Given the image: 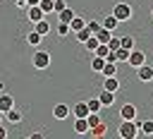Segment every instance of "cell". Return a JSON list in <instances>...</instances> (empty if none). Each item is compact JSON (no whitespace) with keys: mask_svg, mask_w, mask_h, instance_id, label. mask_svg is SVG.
Returning a JSON list of instances; mask_svg holds the SVG:
<instances>
[{"mask_svg":"<svg viewBox=\"0 0 153 139\" xmlns=\"http://www.w3.org/2000/svg\"><path fill=\"white\" fill-rule=\"evenodd\" d=\"M103 67H105V58H100V55H93V58H91V70L100 74V70H103Z\"/></svg>","mask_w":153,"mask_h":139,"instance_id":"d6986e66","label":"cell"},{"mask_svg":"<svg viewBox=\"0 0 153 139\" xmlns=\"http://www.w3.org/2000/svg\"><path fill=\"white\" fill-rule=\"evenodd\" d=\"M26 12H29V19L36 24V22H41V19H45V12L38 7V5H33V7H26Z\"/></svg>","mask_w":153,"mask_h":139,"instance_id":"8fae6325","label":"cell"},{"mask_svg":"<svg viewBox=\"0 0 153 139\" xmlns=\"http://www.w3.org/2000/svg\"><path fill=\"white\" fill-rule=\"evenodd\" d=\"M0 139H7V129H5L2 125H0Z\"/></svg>","mask_w":153,"mask_h":139,"instance_id":"8d00e7d4","label":"cell"},{"mask_svg":"<svg viewBox=\"0 0 153 139\" xmlns=\"http://www.w3.org/2000/svg\"><path fill=\"white\" fill-rule=\"evenodd\" d=\"M108 48H110V50H112V53H115V50H117V48H120V38H117V36H115V34H112V38H110V41H108Z\"/></svg>","mask_w":153,"mask_h":139,"instance_id":"d6a6232c","label":"cell"},{"mask_svg":"<svg viewBox=\"0 0 153 139\" xmlns=\"http://www.w3.org/2000/svg\"><path fill=\"white\" fill-rule=\"evenodd\" d=\"M38 2H41V0H26V5H29V7H33V5H38Z\"/></svg>","mask_w":153,"mask_h":139,"instance_id":"74e56055","label":"cell"},{"mask_svg":"<svg viewBox=\"0 0 153 139\" xmlns=\"http://www.w3.org/2000/svg\"><path fill=\"white\" fill-rule=\"evenodd\" d=\"M120 115H122V120H136V105L134 103H124L120 108Z\"/></svg>","mask_w":153,"mask_h":139,"instance_id":"8992f818","label":"cell"},{"mask_svg":"<svg viewBox=\"0 0 153 139\" xmlns=\"http://www.w3.org/2000/svg\"><path fill=\"white\" fill-rule=\"evenodd\" d=\"M127 65H129V67H134V70H139L141 65H146V53H141V50H136V48H134V50L129 53Z\"/></svg>","mask_w":153,"mask_h":139,"instance_id":"277c9868","label":"cell"},{"mask_svg":"<svg viewBox=\"0 0 153 139\" xmlns=\"http://www.w3.org/2000/svg\"><path fill=\"white\" fill-rule=\"evenodd\" d=\"M86 26H88V31H91V34H96V31L100 29V22H96V19H93V22H86Z\"/></svg>","mask_w":153,"mask_h":139,"instance_id":"e575fe53","label":"cell"},{"mask_svg":"<svg viewBox=\"0 0 153 139\" xmlns=\"http://www.w3.org/2000/svg\"><path fill=\"white\" fill-rule=\"evenodd\" d=\"M115 96H117V93H112V91H105V89H103V91L98 93V101H100V105H103V108H110V105L115 103Z\"/></svg>","mask_w":153,"mask_h":139,"instance_id":"9c48e42d","label":"cell"},{"mask_svg":"<svg viewBox=\"0 0 153 139\" xmlns=\"http://www.w3.org/2000/svg\"><path fill=\"white\" fill-rule=\"evenodd\" d=\"M141 132H139V122L136 120H122L120 125V139H136Z\"/></svg>","mask_w":153,"mask_h":139,"instance_id":"6da1fadb","label":"cell"},{"mask_svg":"<svg viewBox=\"0 0 153 139\" xmlns=\"http://www.w3.org/2000/svg\"><path fill=\"white\" fill-rule=\"evenodd\" d=\"M69 113H72V108L65 105V103H57V105L53 108V117H55V120H65V117H69Z\"/></svg>","mask_w":153,"mask_h":139,"instance_id":"5b68a950","label":"cell"},{"mask_svg":"<svg viewBox=\"0 0 153 139\" xmlns=\"http://www.w3.org/2000/svg\"><path fill=\"white\" fill-rule=\"evenodd\" d=\"M86 122H88V127H96V125H100L103 120H100L98 113H88V115H86Z\"/></svg>","mask_w":153,"mask_h":139,"instance_id":"f546056e","label":"cell"},{"mask_svg":"<svg viewBox=\"0 0 153 139\" xmlns=\"http://www.w3.org/2000/svg\"><path fill=\"white\" fill-rule=\"evenodd\" d=\"M31 62H33L36 70H48V67H50V53H45V50H36L33 58H31Z\"/></svg>","mask_w":153,"mask_h":139,"instance_id":"7a4b0ae2","label":"cell"},{"mask_svg":"<svg viewBox=\"0 0 153 139\" xmlns=\"http://www.w3.org/2000/svg\"><path fill=\"white\" fill-rule=\"evenodd\" d=\"M139 132H141L143 137H153V120H143V122H139Z\"/></svg>","mask_w":153,"mask_h":139,"instance_id":"e0dca14e","label":"cell"},{"mask_svg":"<svg viewBox=\"0 0 153 139\" xmlns=\"http://www.w3.org/2000/svg\"><path fill=\"white\" fill-rule=\"evenodd\" d=\"M74 36H76V41H79V43H86V41H88V36H93V34L88 31V26H84V29H79Z\"/></svg>","mask_w":153,"mask_h":139,"instance_id":"d4e9b609","label":"cell"},{"mask_svg":"<svg viewBox=\"0 0 153 139\" xmlns=\"http://www.w3.org/2000/svg\"><path fill=\"white\" fill-rule=\"evenodd\" d=\"M103 77H117V62H105V67L100 70Z\"/></svg>","mask_w":153,"mask_h":139,"instance_id":"ffe728a7","label":"cell"},{"mask_svg":"<svg viewBox=\"0 0 153 139\" xmlns=\"http://www.w3.org/2000/svg\"><path fill=\"white\" fill-rule=\"evenodd\" d=\"M103 89L117 93V91H120V79H117V77H103Z\"/></svg>","mask_w":153,"mask_h":139,"instance_id":"ba28073f","label":"cell"},{"mask_svg":"<svg viewBox=\"0 0 153 139\" xmlns=\"http://www.w3.org/2000/svg\"><path fill=\"white\" fill-rule=\"evenodd\" d=\"M88 122H86V117H74V132L76 134H88Z\"/></svg>","mask_w":153,"mask_h":139,"instance_id":"7c38bea8","label":"cell"},{"mask_svg":"<svg viewBox=\"0 0 153 139\" xmlns=\"http://www.w3.org/2000/svg\"><path fill=\"white\" fill-rule=\"evenodd\" d=\"M117 24H120V22H117V17H115V14H110V17H105V19L100 22V26H103V29H108V31H115V29H117Z\"/></svg>","mask_w":153,"mask_h":139,"instance_id":"5bb4252c","label":"cell"},{"mask_svg":"<svg viewBox=\"0 0 153 139\" xmlns=\"http://www.w3.org/2000/svg\"><path fill=\"white\" fill-rule=\"evenodd\" d=\"M67 5H65V0H53V12H62Z\"/></svg>","mask_w":153,"mask_h":139,"instance_id":"836d02e7","label":"cell"},{"mask_svg":"<svg viewBox=\"0 0 153 139\" xmlns=\"http://www.w3.org/2000/svg\"><path fill=\"white\" fill-rule=\"evenodd\" d=\"M84 48H86L88 53H93V50L98 48V38H96V34H93V36H88V41L84 43Z\"/></svg>","mask_w":153,"mask_h":139,"instance_id":"f1b7e54d","label":"cell"},{"mask_svg":"<svg viewBox=\"0 0 153 139\" xmlns=\"http://www.w3.org/2000/svg\"><path fill=\"white\" fill-rule=\"evenodd\" d=\"M105 132H108L105 122H100V125H96V127H91V129H88V134H91V137H96V139H103V137H105Z\"/></svg>","mask_w":153,"mask_h":139,"instance_id":"2e32d148","label":"cell"},{"mask_svg":"<svg viewBox=\"0 0 153 139\" xmlns=\"http://www.w3.org/2000/svg\"><path fill=\"white\" fill-rule=\"evenodd\" d=\"M10 108H14V98H12V93H0V113L5 115Z\"/></svg>","mask_w":153,"mask_h":139,"instance_id":"30bf717a","label":"cell"},{"mask_svg":"<svg viewBox=\"0 0 153 139\" xmlns=\"http://www.w3.org/2000/svg\"><path fill=\"white\" fill-rule=\"evenodd\" d=\"M57 34H60V36H67V34H69V24L57 22Z\"/></svg>","mask_w":153,"mask_h":139,"instance_id":"1f68e13d","label":"cell"},{"mask_svg":"<svg viewBox=\"0 0 153 139\" xmlns=\"http://www.w3.org/2000/svg\"><path fill=\"white\" fill-rule=\"evenodd\" d=\"M5 117H7L12 125H19V122H22V113H19L17 108H10V110L5 113Z\"/></svg>","mask_w":153,"mask_h":139,"instance_id":"44dd1931","label":"cell"},{"mask_svg":"<svg viewBox=\"0 0 153 139\" xmlns=\"http://www.w3.org/2000/svg\"><path fill=\"white\" fill-rule=\"evenodd\" d=\"M41 41H43V36H41L38 31H31V34L26 36V43H29V46H33V48H36V46H41Z\"/></svg>","mask_w":153,"mask_h":139,"instance_id":"603a6c76","label":"cell"},{"mask_svg":"<svg viewBox=\"0 0 153 139\" xmlns=\"http://www.w3.org/2000/svg\"><path fill=\"white\" fill-rule=\"evenodd\" d=\"M26 139H43V134H41V132H33V134H29Z\"/></svg>","mask_w":153,"mask_h":139,"instance_id":"d590c367","label":"cell"},{"mask_svg":"<svg viewBox=\"0 0 153 139\" xmlns=\"http://www.w3.org/2000/svg\"><path fill=\"white\" fill-rule=\"evenodd\" d=\"M134 36H122L120 38V48H127V50H134Z\"/></svg>","mask_w":153,"mask_h":139,"instance_id":"484cf974","label":"cell"},{"mask_svg":"<svg viewBox=\"0 0 153 139\" xmlns=\"http://www.w3.org/2000/svg\"><path fill=\"white\" fill-rule=\"evenodd\" d=\"M151 17H153V10H151Z\"/></svg>","mask_w":153,"mask_h":139,"instance_id":"ab89813d","label":"cell"},{"mask_svg":"<svg viewBox=\"0 0 153 139\" xmlns=\"http://www.w3.org/2000/svg\"><path fill=\"white\" fill-rule=\"evenodd\" d=\"M129 53H131V50H127V48H117V50H115L117 62H127V60H129Z\"/></svg>","mask_w":153,"mask_h":139,"instance_id":"83f0119b","label":"cell"},{"mask_svg":"<svg viewBox=\"0 0 153 139\" xmlns=\"http://www.w3.org/2000/svg\"><path fill=\"white\" fill-rule=\"evenodd\" d=\"M72 113H74V117H86V115H88V105H86V101L76 103V105L72 108Z\"/></svg>","mask_w":153,"mask_h":139,"instance_id":"9a60e30c","label":"cell"},{"mask_svg":"<svg viewBox=\"0 0 153 139\" xmlns=\"http://www.w3.org/2000/svg\"><path fill=\"white\" fill-rule=\"evenodd\" d=\"M84 26H86V22H84L81 17H74V19L69 22V31H74V34H76L79 29H84Z\"/></svg>","mask_w":153,"mask_h":139,"instance_id":"cb8c5ba5","label":"cell"},{"mask_svg":"<svg viewBox=\"0 0 153 139\" xmlns=\"http://www.w3.org/2000/svg\"><path fill=\"white\" fill-rule=\"evenodd\" d=\"M74 17H76V14H74V10H69V7H65L62 12H57V22H65V24H69Z\"/></svg>","mask_w":153,"mask_h":139,"instance_id":"4fadbf2b","label":"cell"},{"mask_svg":"<svg viewBox=\"0 0 153 139\" xmlns=\"http://www.w3.org/2000/svg\"><path fill=\"white\" fill-rule=\"evenodd\" d=\"M112 14L117 17V22H129V19H131V7H129L127 2H117V5L112 7Z\"/></svg>","mask_w":153,"mask_h":139,"instance_id":"3957f363","label":"cell"},{"mask_svg":"<svg viewBox=\"0 0 153 139\" xmlns=\"http://www.w3.org/2000/svg\"><path fill=\"white\" fill-rule=\"evenodd\" d=\"M112 34H115V31H108V29L100 26V29L96 31V38H98V43H108V41L112 38Z\"/></svg>","mask_w":153,"mask_h":139,"instance_id":"ac0fdd59","label":"cell"},{"mask_svg":"<svg viewBox=\"0 0 153 139\" xmlns=\"http://www.w3.org/2000/svg\"><path fill=\"white\" fill-rule=\"evenodd\" d=\"M2 117H5V115H2V113H0V120H2Z\"/></svg>","mask_w":153,"mask_h":139,"instance_id":"f35d334b","label":"cell"},{"mask_svg":"<svg viewBox=\"0 0 153 139\" xmlns=\"http://www.w3.org/2000/svg\"><path fill=\"white\" fill-rule=\"evenodd\" d=\"M136 77H139L141 81H146V84L153 81V67H151V65H141V67L136 70Z\"/></svg>","mask_w":153,"mask_h":139,"instance_id":"52a82bcc","label":"cell"},{"mask_svg":"<svg viewBox=\"0 0 153 139\" xmlns=\"http://www.w3.org/2000/svg\"><path fill=\"white\" fill-rule=\"evenodd\" d=\"M38 7H41L45 14H50V12H53V0H41V2H38Z\"/></svg>","mask_w":153,"mask_h":139,"instance_id":"4dcf8cb0","label":"cell"},{"mask_svg":"<svg viewBox=\"0 0 153 139\" xmlns=\"http://www.w3.org/2000/svg\"><path fill=\"white\" fill-rule=\"evenodd\" d=\"M86 105H88V113H100V108H103L100 101H98V96H96V98H88Z\"/></svg>","mask_w":153,"mask_h":139,"instance_id":"4316f807","label":"cell"},{"mask_svg":"<svg viewBox=\"0 0 153 139\" xmlns=\"http://www.w3.org/2000/svg\"><path fill=\"white\" fill-rule=\"evenodd\" d=\"M33 31H38L41 36H45V34L50 31V24H48V19H41V22H36V24H33Z\"/></svg>","mask_w":153,"mask_h":139,"instance_id":"7402d4cb","label":"cell"}]
</instances>
